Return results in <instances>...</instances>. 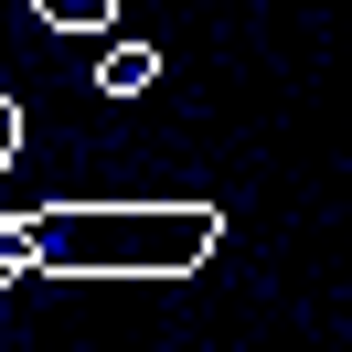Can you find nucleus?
Masks as SVG:
<instances>
[{"label":"nucleus","mask_w":352,"mask_h":352,"mask_svg":"<svg viewBox=\"0 0 352 352\" xmlns=\"http://www.w3.org/2000/svg\"><path fill=\"white\" fill-rule=\"evenodd\" d=\"M11 278H32V235H22V214L0 224V288H11Z\"/></svg>","instance_id":"4"},{"label":"nucleus","mask_w":352,"mask_h":352,"mask_svg":"<svg viewBox=\"0 0 352 352\" xmlns=\"http://www.w3.org/2000/svg\"><path fill=\"white\" fill-rule=\"evenodd\" d=\"M150 75H160V54L139 43V32H107V43H96V86H107V96H139Z\"/></svg>","instance_id":"2"},{"label":"nucleus","mask_w":352,"mask_h":352,"mask_svg":"<svg viewBox=\"0 0 352 352\" xmlns=\"http://www.w3.org/2000/svg\"><path fill=\"white\" fill-rule=\"evenodd\" d=\"M32 11H43L54 32H107L118 11H129V0H32Z\"/></svg>","instance_id":"3"},{"label":"nucleus","mask_w":352,"mask_h":352,"mask_svg":"<svg viewBox=\"0 0 352 352\" xmlns=\"http://www.w3.org/2000/svg\"><path fill=\"white\" fill-rule=\"evenodd\" d=\"M11 160H22V107L0 96V171H11Z\"/></svg>","instance_id":"5"},{"label":"nucleus","mask_w":352,"mask_h":352,"mask_svg":"<svg viewBox=\"0 0 352 352\" xmlns=\"http://www.w3.org/2000/svg\"><path fill=\"white\" fill-rule=\"evenodd\" d=\"M32 278H192L214 267L224 214L214 203H43L22 214Z\"/></svg>","instance_id":"1"}]
</instances>
